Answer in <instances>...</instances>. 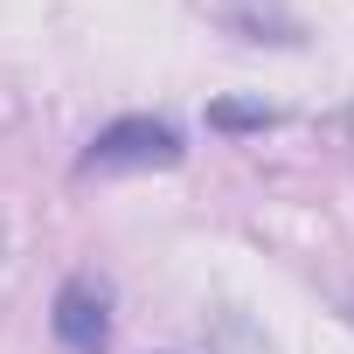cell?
<instances>
[{
	"label": "cell",
	"instance_id": "6da1fadb",
	"mask_svg": "<svg viewBox=\"0 0 354 354\" xmlns=\"http://www.w3.org/2000/svg\"><path fill=\"white\" fill-rule=\"evenodd\" d=\"M181 132H174L167 118H146V111H132V118H111L91 146H84V160H77V174H153V167H181Z\"/></svg>",
	"mask_w": 354,
	"mask_h": 354
},
{
	"label": "cell",
	"instance_id": "7a4b0ae2",
	"mask_svg": "<svg viewBox=\"0 0 354 354\" xmlns=\"http://www.w3.org/2000/svg\"><path fill=\"white\" fill-rule=\"evenodd\" d=\"M49 326L70 354H104L111 347V292L97 278H63L56 285V306H49Z\"/></svg>",
	"mask_w": 354,
	"mask_h": 354
},
{
	"label": "cell",
	"instance_id": "3957f363",
	"mask_svg": "<svg viewBox=\"0 0 354 354\" xmlns=\"http://www.w3.org/2000/svg\"><path fill=\"white\" fill-rule=\"evenodd\" d=\"M223 21H230V28H243V42H264V28H278V42H299V21H292V15H278L271 0H264V8H257V0H250V8H236V0H230Z\"/></svg>",
	"mask_w": 354,
	"mask_h": 354
},
{
	"label": "cell",
	"instance_id": "277c9868",
	"mask_svg": "<svg viewBox=\"0 0 354 354\" xmlns=\"http://www.w3.org/2000/svg\"><path fill=\"white\" fill-rule=\"evenodd\" d=\"M209 125H216V132H264L271 111H264V104H236V97H223V104H209Z\"/></svg>",
	"mask_w": 354,
	"mask_h": 354
}]
</instances>
